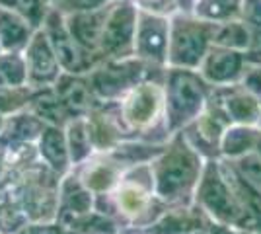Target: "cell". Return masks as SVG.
<instances>
[{"label":"cell","instance_id":"cell-1","mask_svg":"<svg viewBox=\"0 0 261 234\" xmlns=\"http://www.w3.org/2000/svg\"><path fill=\"white\" fill-rule=\"evenodd\" d=\"M215 23L199 20L193 14L174 12L170 16V43L168 61L174 67H197L213 43Z\"/></svg>","mask_w":261,"mask_h":234},{"label":"cell","instance_id":"cell-2","mask_svg":"<svg viewBox=\"0 0 261 234\" xmlns=\"http://www.w3.org/2000/svg\"><path fill=\"white\" fill-rule=\"evenodd\" d=\"M139 6L133 0H113L106 10L99 49L111 57H127L135 51Z\"/></svg>","mask_w":261,"mask_h":234},{"label":"cell","instance_id":"cell-3","mask_svg":"<svg viewBox=\"0 0 261 234\" xmlns=\"http://www.w3.org/2000/svg\"><path fill=\"white\" fill-rule=\"evenodd\" d=\"M168 43H170V16L139 8L135 53L144 59L162 61L168 59Z\"/></svg>","mask_w":261,"mask_h":234},{"label":"cell","instance_id":"cell-4","mask_svg":"<svg viewBox=\"0 0 261 234\" xmlns=\"http://www.w3.org/2000/svg\"><path fill=\"white\" fill-rule=\"evenodd\" d=\"M41 30L45 32L49 43L53 47L61 67H65L68 72H80L84 68V65H86L84 53H90V51H86L70 35V32H68V28H66L65 23V14L59 10L57 6H51V10L47 14Z\"/></svg>","mask_w":261,"mask_h":234},{"label":"cell","instance_id":"cell-5","mask_svg":"<svg viewBox=\"0 0 261 234\" xmlns=\"http://www.w3.org/2000/svg\"><path fill=\"white\" fill-rule=\"evenodd\" d=\"M22 53L23 59H25V67H28V76L32 80L49 82V80L57 78L61 63L55 55L53 47L49 43L43 30H37L32 35L30 43L25 45V49Z\"/></svg>","mask_w":261,"mask_h":234},{"label":"cell","instance_id":"cell-6","mask_svg":"<svg viewBox=\"0 0 261 234\" xmlns=\"http://www.w3.org/2000/svg\"><path fill=\"white\" fill-rule=\"evenodd\" d=\"M108 6L99 8V10L68 12V14H65V23L70 35L90 53L99 49V37H101V28H103Z\"/></svg>","mask_w":261,"mask_h":234},{"label":"cell","instance_id":"cell-7","mask_svg":"<svg viewBox=\"0 0 261 234\" xmlns=\"http://www.w3.org/2000/svg\"><path fill=\"white\" fill-rule=\"evenodd\" d=\"M33 30L16 10L0 6V47L2 51H23L30 43Z\"/></svg>","mask_w":261,"mask_h":234},{"label":"cell","instance_id":"cell-8","mask_svg":"<svg viewBox=\"0 0 261 234\" xmlns=\"http://www.w3.org/2000/svg\"><path fill=\"white\" fill-rule=\"evenodd\" d=\"M203 63V72L205 76L217 82H226L230 78H234L242 68V57L240 51L226 49V47H213L208 49Z\"/></svg>","mask_w":261,"mask_h":234},{"label":"cell","instance_id":"cell-9","mask_svg":"<svg viewBox=\"0 0 261 234\" xmlns=\"http://www.w3.org/2000/svg\"><path fill=\"white\" fill-rule=\"evenodd\" d=\"M250 28L242 18L228 20V22L215 23V32H213V43L218 47H226L234 51H242L250 45Z\"/></svg>","mask_w":261,"mask_h":234},{"label":"cell","instance_id":"cell-10","mask_svg":"<svg viewBox=\"0 0 261 234\" xmlns=\"http://www.w3.org/2000/svg\"><path fill=\"white\" fill-rule=\"evenodd\" d=\"M242 0H197L191 14L211 23L228 22L240 18Z\"/></svg>","mask_w":261,"mask_h":234},{"label":"cell","instance_id":"cell-11","mask_svg":"<svg viewBox=\"0 0 261 234\" xmlns=\"http://www.w3.org/2000/svg\"><path fill=\"white\" fill-rule=\"evenodd\" d=\"M51 6L53 4H49L47 0H18L14 10L18 12L33 30H41Z\"/></svg>","mask_w":261,"mask_h":234},{"label":"cell","instance_id":"cell-12","mask_svg":"<svg viewBox=\"0 0 261 234\" xmlns=\"http://www.w3.org/2000/svg\"><path fill=\"white\" fill-rule=\"evenodd\" d=\"M113 0H61L59 4H55L63 14L68 12H90V10H99L111 4Z\"/></svg>","mask_w":261,"mask_h":234},{"label":"cell","instance_id":"cell-13","mask_svg":"<svg viewBox=\"0 0 261 234\" xmlns=\"http://www.w3.org/2000/svg\"><path fill=\"white\" fill-rule=\"evenodd\" d=\"M240 18L248 25L261 28V0H242Z\"/></svg>","mask_w":261,"mask_h":234},{"label":"cell","instance_id":"cell-14","mask_svg":"<svg viewBox=\"0 0 261 234\" xmlns=\"http://www.w3.org/2000/svg\"><path fill=\"white\" fill-rule=\"evenodd\" d=\"M133 2H137L139 8H146V10L166 14V16H172L174 12H177L174 0H133Z\"/></svg>","mask_w":261,"mask_h":234},{"label":"cell","instance_id":"cell-15","mask_svg":"<svg viewBox=\"0 0 261 234\" xmlns=\"http://www.w3.org/2000/svg\"><path fill=\"white\" fill-rule=\"evenodd\" d=\"M244 84H246L253 94L261 96V68H251V70H248L246 76H244Z\"/></svg>","mask_w":261,"mask_h":234},{"label":"cell","instance_id":"cell-16","mask_svg":"<svg viewBox=\"0 0 261 234\" xmlns=\"http://www.w3.org/2000/svg\"><path fill=\"white\" fill-rule=\"evenodd\" d=\"M121 203H123V207H125V209L135 211V209H139V207H141L142 195L141 193H137V191H133V190H127L123 195H121Z\"/></svg>","mask_w":261,"mask_h":234},{"label":"cell","instance_id":"cell-17","mask_svg":"<svg viewBox=\"0 0 261 234\" xmlns=\"http://www.w3.org/2000/svg\"><path fill=\"white\" fill-rule=\"evenodd\" d=\"M195 2L197 0H174L177 12H185V14H191L193 6H195Z\"/></svg>","mask_w":261,"mask_h":234},{"label":"cell","instance_id":"cell-18","mask_svg":"<svg viewBox=\"0 0 261 234\" xmlns=\"http://www.w3.org/2000/svg\"><path fill=\"white\" fill-rule=\"evenodd\" d=\"M47 2H49V4H53V6H55V4H59L61 0H47Z\"/></svg>","mask_w":261,"mask_h":234},{"label":"cell","instance_id":"cell-19","mask_svg":"<svg viewBox=\"0 0 261 234\" xmlns=\"http://www.w3.org/2000/svg\"><path fill=\"white\" fill-rule=\"evenodd\" d=\"M0 53H2V47H0Z\"/></svg>","mask_w":261,"mask_h":234}]
</instances>
